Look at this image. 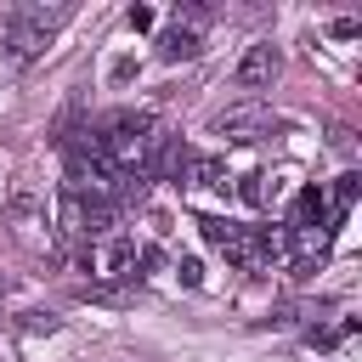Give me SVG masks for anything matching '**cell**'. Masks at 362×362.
<instances>
[{
    "instance_id": "1",
    "label": "cell",
    "mask_w": 362,
    "mask_h": 362,
    "mask_svg": "<svg viewBox=\"0 0 362 362\" xmlns=\"http://www.w3.org/2000/svg\"><path fill=\"white\" fill-rule=\"evenodd\" d=\"M74 17V6H40V0H28V6H11V17H6V34H0V51H6V62H17V68H28L34 57H45V45L57 40V28Z\"/></svg>"
},
{
    "instance_id": "2",
    "label": "cell",
    "mask_w": 362,
    "mask_h": 362,
    "mask_svg": "<svg viewBox=\"0 0 362 362\" xmlns=\"http://www.w3.org/2000/svg\"><path fill=\"white\" fill-rule=\"evenodd\" d=\"M283 74V51L272 45V40H255L243 57H238V68H232V85L238 90H249V102L260 96V90H272V79Z\"/></svg>"
},
{
    "instance_id": "3",
    "label": "cell",
    "mask_w": 362,
    "mask_h": 362,
    "mask_svg": "<svg viewBox=\"0 0 362 362\" xmlns=\"http://www.w3.org/2000/svg\"><path fill=\"white\" fill-rule=\"evenodd\" d=\"M90 272H96L102 283L130 277V272H136V238H124V232H102V238L90 243Z\"/></svg>"
},
{
    "instance_id": "4",
    "label": "cell",
    "mask_w": 362,
    "mask_h": 362,
    "mask_svg": "<svg viewBox=\"0 0 362 362\" xmlns=\"http://www.w3.org/2000/svg\"><path fill=\"white\" fill-rule=\"evenodd\" d=\"M198 51H204V11L192 6L187 23H175V28L158 34V57L164 62H181V57H198Z\"/></svg>"
},
{
    "instance_id": "5",
    "label": "cell",
    "mask_w": 362,
    "mask_h": 362,
    "mask_svg": "<svg viewBox=\"0 0 362 362\" xmlns=\"http://www.w3.org/2000/svg\"><path fill=\"white\" fill-rule=\"evenodd\" d=\"M260 119H266V113H260V102H243V107H232V113H215V130H226V136L249 141V130H255Z\"/></svg>"
},
{
    "instance_id": "6",
    "label": "cell",
    "mask_w": 362,
    "mask_h": 362,
    "mask_svg": "<svg viewBox=\"0 0 362 362\" xmlns=\"http://www.w3.org/2000/svg\"><path fill=\"white\" fill-rule=\"evenodd\" d=\"M198 226H204V238H209V243H232V238H238V226H226V221H215V215H204Z\"/></svg>"
},
{
    "instance_id": "7",
    "label": "cell",
    "mask_w": 362,
    "mask_h": 362,
    "mask_svg": "<svg viewBox=\"0 0 362 362\" xmlns=\"http://www.w3.org/2000/svg\"><path fill=\"white\" fill-rule=\"evenodd\" d=\"M351 198H356V175H339V187H334V209L345 215V209H351Z\"/></svg>"
},
{
    "instance_id": "8",
    "label": "cell",
    "mask_w": 362,
    "mask_h": 362,
    "mask_svg": "<svg viewBox=\"0 0 362 362\" xmlns=\"http://www.w3.org/2000/svg\"><path fill=\"white\" fill-rule=\"evenodd\" d=\"M328 34H334V40H356L362 23H356V17H339V23H328Z\"/></svg>"
}]
</instances>
